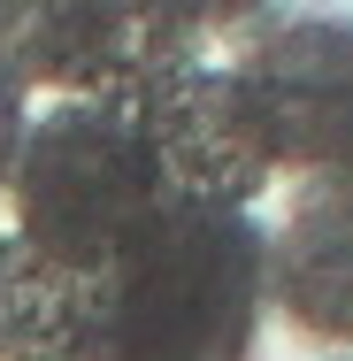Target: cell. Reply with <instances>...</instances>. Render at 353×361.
<instances>
[{
  "label": "cell",
  "mask_w": 353,
  "mask_h": 361,
  "mask_svg": "<svg viewBox=\"0 0 353 361\" xmlns=\"http://www.w3.org/2000/svg\"><path fill=\"white\" fill-rule=\"evenodd\" d=\"M269 307V231L254 208L169 200L100 269L70 361H254Z\"/></svg>",
  "instance_id": "obj_1"
},
{
  "label": "cell",
  "mask_w": 353,
  "mask_h": 361,
  "mask_svg": "<svg viewBox=\"0 0 353 361\" xmlns=\"http://www.w3.org/2000/svg\"><path fill=\"white\" fill-rule=\"evenodd\" d=\"M8 200H16V231H31L39 246L70 254L85 269H108L169 208V185L131 108L62 92V108L31 116Z\"/></svg>",
  "instance_id": "obj_2"
},
{
  "label": "cell",
  "mask_w": 353,
  "mask_h": 361,
  "mask_svg": "<svg viewBox=\"0 0 353 361\" xmlns=\"http://www.w3.org/2000/svg\"><path fill=\"white\" fill-rule=\"evenodd\" d=\"M100 100V92H92ZM116 108L139 116V131L154 139V161H161V185L169 200H208V208H254L269 192V177H284L277 154H269V131L254 116V92H246V70L238 54L230 62H208L200 54H177L161 70L131 85Z\"/></svg>",
  "instance_id": "obj_3"
},
{
  "label": "cell",
  "mask_w": 353,
  "mask_h": 361,
  "mask_svg": "<svg viewBox=\"0 0 353 361\" xmlns=\"http://www.w3.org/2000/svg\"><path fill=\"white\" fill-rule=\"evenodd\" d=\"M238 70H246V92H254V116L269 131L277 169L353 192V23L346 16H292V23L246 31Z\"/></svg>",
  "instance_id": "obj_4"
},
{
  "label": "cell",
  "mask_w": 353,
  "mask_h": 361,
  "mask_svg": "<svg viewBox=\"0 0 353 361\" xmlns=\"http://www.w3.org/2000/svg\"><path fill=\"white\" fill-rule=\"evenodd\" d=\"M192 39L161 31L139 0H0V77L23 92H116Z\"/></svg>",
  "instance_id": "obj_5"
},
{
  "label": "cell",
  "mask_w": 353,
  "mask_h": 361,
  "mask_svg": "<svg viewBox=\"0 0 353 361\" xmlns=\"http://www.w3.org/2000/svg\"><path fill=\"white\" fill-rule=\"evenodd\" d=\"M269 300L315 338L353 346V192L307 185L292 216L269 231Z\"/></svg>",
  "instance_id": "obj_6"
},
{
  "label": "cell",
  "mask_w": 353,
  "mask_h": 361,
  "mask_svg": "<svg viewBox=\"0 0 353 361\" xmlns=\"http://www.w3.org/2000/svg\"><path fill=\"white\" fill-rule=\"evenodd\" d=\"M100 269L39 246L31 231L0 238V361H70L92 323Z\"/></svg>",
  "instance_id": "obj_7"
},
{
  "label": "cell",
  "mask_w": 353,
  "mask_h": 361,
  "mask_svg": "<svg viewBox=\"0 0 353 361\" xmlns=\"http://www.w3.org/2000/svg\"><path fill=\"white\" fill-rule=\"evenodd\" d=\"M139 8L161 23V31H177V39H192V47H215V39L261 31L277 0H139Z\"/></svg>",
  "instance_id": "obj_8"
},
{
  "label": "cell",
  "mask_w": 353,
  "mask_h": 361,
  "mask_svg": "<svg viewBox=\"0 0 353 361\" xmlns=\"http://www.w3.org/2000/svg\"><path fill=\"white\" fill-rule=\"evenodd\" d=\"M23 139H31V108H23V85H8V77H0V192L16 185Z\"/></svg>",
  "instance_id": "obj_9"
}]
</instances>
